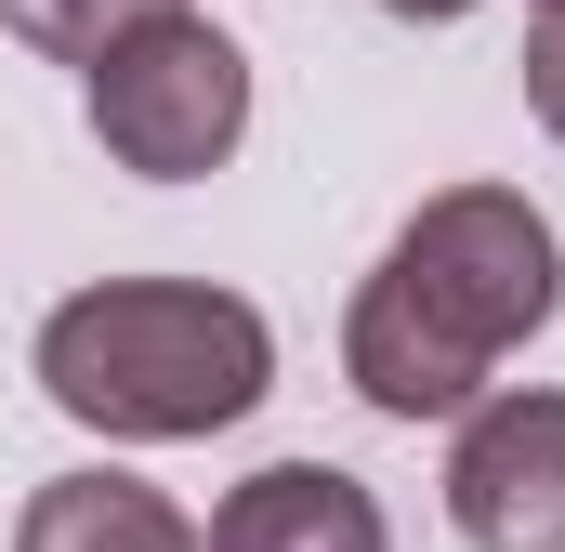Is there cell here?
I'll return each instance as SVG.
<instances>
[{
  "label": "cell",
  "instance_id": "cell-1",
  "mask_svg": "<svg viewBox=\"0 0 565 552\" xmlns=\"http://www.w3.org/2000/svg\"><path fill=\"white\" fill-rule=\"evenodd\" d=\"M565 302V251L513 184H447L382 251V276L342 316V369L382 421H447L487 395L513 342H540Z\"/></svg>",
  "mask_w": 565,
  "mask_h": 552
},
{
  "label": "cell",
  "instance_id": "cell-2",
  "mask_svg": "<svg viewBox=\"0 0 565 552\" xmlns=\"http://www.w3.org/2000/svg\"><path fill=\"white\" fill-rule=\"evenodd\" d=\"M264 382H277V329L198 276H106L40 316V395L93 434H132V447L224 434L264 408Z\"/></svg>",
  "mask_w": 565,
  "mask_h": 552
},
{
  "label": "cell",
  "instance_id": "cell-3",
  "mask_svg": "<svg viewBox=\"0 0 565 552\" xmlns=\"http://www.w3.org/2000/svg\"><path fill=\"white\" fill-rule=\"evenodd\" d=\"M93 132H106V158L145 171V184L224 171L237 132H250V53H237L224 26H198V13H158V26H132V40L93 66Z\"/></svg>",
  "mask_w": 565,
  "mask_h": 552
},
{
  "label": "cell",
  "instance_id": "cell-4",
  "mask_svg": "<svg viewBox=\"0 0 565 552\" xmlns=\"http://www.w3.org/2000/svg\"><path fill=\"white\" fill-rule=\"evenodd\" d=\"M447 513L473 552H565V395H487L460 421Z\"/></svg>",
  "mask_w": 565,
  "mask_h": 552
},
{
  "label": "cell",
  "instance_id": "cell-5",
  "mask_svg": "<svg viewBox=\"0 0 565 552\" xmlns=\"http://www.w3.org/2000/svg\"><path fill=\"white\" fill-rule=\"evenodd\" d=\"M211 552H395V540H382V500L342 460H264L250 487H224Z\"/></svg>",
  "mask_w": 565,
  "mask_h": 552
},
{
  "label": "cell",
  "instance_id": "cell-6",
  "mask_svg": "<svg viewBox=\"0 0 565 552\" xmlns=\"http://www.w3.org/2000/svg\"><path fill=\"white\" fill-rule=\"evenodd\" d=\"M13 552H211V540H198L158 487H132V474H53V487L26 500Z\"/></svg>",
  "mask_w": 565,
  "mask_h": 552
},
{
  "label": "cell",
  "instance_id": "cell-7",
  "mask_svg": "<svg viewBox=\"0 0 565 552\" xmlns=\"http://www.w3.org/2000/svg\"><path fill=\"white\" fill-rule=\"evenodd\" d=\"M158 13H184V0H0V26L40 40V53H66V66H106L132 26H158Z\"/></svg>",
  "mask_w": 565,
  "mask_h": 552
},
{
  "label": "cell",
  "instance_id": "cell-8",
  "mask_svg": "<svg viewBox=\"0 0 565 552\" xmlns=\"http://www.w3.org/2000/svg\"><path fill=\"white\" fill-rule=\"evenodd\" d=\"M526 106H540V132L565 145V13H540V40H526Z\"/></svg>",
  "mask_w": 565,
  "mask_h": 552
},
{
  "label": "cell",
  "instance_id": "cell-9",
  "mask_svg": "<svg viewBox=\"0 0 565 552\" xmlns=\"http://www.w3.org/2000/svg\"><path fill=\"white\" fill-rule=\"evenodd\" d=\"M382 13H422V26H447V13H473V0H382Z\"/></svg>",
  "mask_w": 565,
  "mask_h": 552
},
{
  "label": "cell",
  "instance_id": "cell-10",
  "mask_svg": "<svg viewBox=\"0 0 565 552\" xmlns=\"http://www.w3.org/2000/svg\"><path fill=\"white\" fill-rule=\"evenodd\" d=\"M540 13H565V0H540Z\"/></svg>",
  "mask_w": 565,
  "mask_h": 552
}]
</instances>
